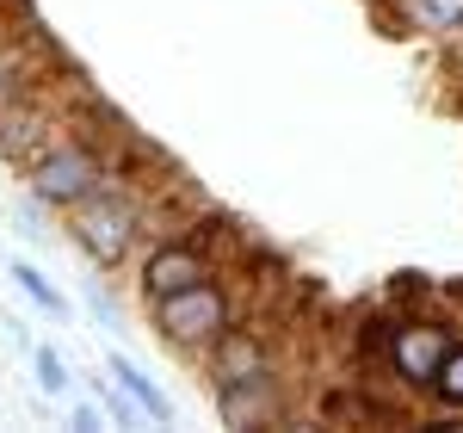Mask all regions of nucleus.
Returning a JSON list of instances; mask_svg holds the SVG:
<instances>
[{"label": "nucleus", "instance_id": "nucleus-1", "mask_svg": "<svg viewBox=\"0 0 463 433\" xmlns=\"http://www.w3.org/2000/svg\"><path fill=\"white\" fill-rule=\"evenodd\" d=\"M148 236V211L137 192H124L118 180H106L99 192H87L80 205H69V242L99 273H111V266H124L130 254H137V242Z\"/></svg>", "mask_w": 463, "mask_h": 433}, {"label": "nucleus", "instance_id": "nucleus-2", "mask_svg": "<svg viewBox=\"0 0 463 433\" xmlns=\"http://www.w3.org/2000/svg\"><path fill=\"white\" fill-rule=\"evenodd\" d=\"M106 180H111L106 149L87 143V137H74V130H62V137L25 168V192H32L43 211H69V205H80L87 192H99Z\"/></svg>", "mask_w": 463, "mask_h": 433}, {"label": "nucleus", "instance_id": "nucleus-3", "mask_svg": "<svg viewBox=\"0 0 463 433\" xmlns=\"http://www.w3.org/2000/svg\"><path fill=\"white\" fill-rule=\"evenodd\" d=\"M148 316H155V334L167 347H179V353H211V341L235 322V297H229L222 273H216L204 285H185L174 297H161V303H148Z\"/></svg>", "mask_w": 463, "mask_h": 433}, {"label": "nucleus", "instance_id": "nucleus-4", "mask_svg": "<svg viewBox=\"0 0 463 433\" xmlns=\"http://www.w3.org/2000/svg\"><path fill=\"white\" fill-rule=\"evenodd\" d=\"M451 347H458V328L439 322V316H414V322L383 328V365L395 371V384H408L420 397L432 390V378H439V365H445Z\"/></svg>", "mask_w": 463, "mask_h": 433}, {"label": "nucleus", "instance_id": "nucleus-5", "mask_svg": "<svg viewBox=\"0 0 463 433\" xmlns=\"http://www.w3.org/2000/svg\"><path fill=\"white\" fill-rule=\"evenodd\" d=\"M62 130H74V118L50 100V87H32V93H19V100L0 106V161H13L25 174Z\"/></svg>", "mask_w": 463, "mask_h": 433}, {"label": "nucleus", "instance_id": "nucleus-6", "mask_svg": "<svg viewBox=\"0 0 463 433\" xmlns=\"http://www.w3.org/2000/svg\"><path fill=\"white\" fill-rule=\"evenodd\" d=\"M222 266H216V254L204 242H192V236H167V242H155L143 254V273H137V291H143V303H161V297H174L185 285H204L216 279Z\"/></svg>", "mask_w": 463, "mask_h": 433}, {"label": "nucleus", "instance_id": "nucleus-7", "mask_svg": "<svg viewBox=\"0 0 463 433\" xmlns=\"http://www.w3.org/2000/svg\"><path fill=\"white\" fill-rule=\"evenodd\" d=\"M204 365H211V390L216 384H253V378H279V353H272V341L260 334V328H222L211 341V353H204Z\"/></svg>", "mask_w": 463, "mask_h": 433}, {"label": "nucleus", "instance_id": "nucleus-8", "mask_svg": "<svg viewBox=\"0 0 463 433\" xmlns=\"http://www.w3.org/2000/svg\"><path fill=\"white\" fill-rule=\"evenodd\" d=\"M50 56L56 50H43L37 32H0V106L19 100V93H32V87H43L50 81Z\"/></svg>", "mask_w": 463, "mask_h": 433}, {"label": "nucleus", "instance_id": "nucleus-9", "mask_svg": "<svg viewBox=\"0 0 463 433\" xmlns=\"http://www.w3.org/2000/svg\"><path fill=\"white\" fill-rule=\"evenodd\" d=\"M395 37H463V0H377Z\"/></svg>", "mask_w": 463, "mask_h": 433}, {"label": "nucleus", "instance_id": "nucleus-10", "mask_svg": "<svg viewBox=\"0 0 463 433\" xmlns=\"http://www.w3.org/2000/svg\"><path fill=\"white\" fill-rule=\"evenodd\" d=\"M216 415L222 428H266L285 415L279 378H253V384H216Z\"/></svg>", "mask_w": 463, "mask_h": 433}, {"label": "nucleus", "instance_id": "nucleus-11", "mask_svg": "<svg viewBox=\"0 0 463 433\" xmlns=\"http://www.w3.org/2000/svg\"><path fill=\"white\" fill-rule=\"evenodd\" d=\"M106 371H111V384L137 402L155 428H174V402H167V390H161V384H155V378H148V371L130 360V353H106Z\"/></svg>", "mask_w": 463, "mask_h": 433}, {"label": "nucleus", "instance_id": "nucleus-12", "mask_svg": "<svg viewBox=\"0 0 463 433\" xmlns=\"http://www.w3.org/2000/svg\"><path fill=\"white\" fill-rule=\"evenodd\" d=\"M6 279L25 291V297H32V303L43 310V316H50V322H69V297H62V285H56L43 266H32V260H6Z\"/></svg>", "mask_w": 463, "mask_h": 433}, {"label": "nucleus", "instance_id": "nucleus-13", "mask_svg": "<svg viewBox=\"0 0 463 433\" xmlns=\"http://www.w3.org/2000/svg\"><path fill=\"white\" fill-rule=\"evenodd\" d=\"M445 415H463V334H458V347L445 353V365H439V378H432V390H427Z\"/></svg>", "mask_w": 463, "mask_h": 433}, {"label": "nucleus", "instance_id": "nucleus-14", "mask_svg": "<svg viewBox=\"0 0 463 433\" xmlns=\"http://www.w3.org/2000/svg\"><path fill=\"white\" fill-rule=\"evenodd\" d=\"M32 371H37V390H43V397H69V360H62V353H56V347H50V341H43V347H32Z\"/></svg>", "mask_w": 463, "mask_h": 433}, {"label": "nucleus", "instance_id": "nucleus-15", "mask_svg": "<svg viewBox=\"0 0 463 433\" xmlns=\"http://www.w3.org/2000/svg\"><path fill=\"white\" fill-rule=\"evenodd\" d=\"M93 397L106 402V415L118 421V428H148V415H143V409H137L130 397H124L118 384H106V378H93Z\"/></svg>", "mask_w": 463, "mask_h": 433}, {"label": "nucleus", "instance_id": "nucleus-16", "mask_svg": "<svg viewBox=\"0 0 463 433\" xmlns=\"http://www.w3.org/2000/svg\"><path fill=\"white\" fill-rule=\"evenodd\" d=\"M69 428L99 433V428H106V402H74V409H69Z\"/></svg>", "mask_w": 463, "mask_h": 433}, {"label": "nucleus", "instance_id": "nucleus-17", "mask_svg": "<svg viewBox=\"0 0 463 433\" xmlns=\"http://www.w3.org/2000/svg\"><path fill=\"white\" fill-rule=\"evenodd\" d=\"M87 303H93V316H106V328H118V303H111L106 279H93V285H87Z\"/></svg>", "mask_w": 463, "mask_h": 433}, {"label": "nucleus", "instance_id": "nucleus-18", "mask_svg": "<svg viewBox=\"0 0 463 433\" xmlns=\"http://www.w3.org/2000/svg\"><path fill=\"white\" fill-rule=\"evenodd\" d=\"M0 32H6V0H0Z\"/></svg>", "mask_w": 463, "mask_h": 433}]
</instances>
